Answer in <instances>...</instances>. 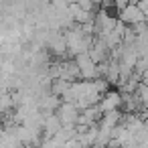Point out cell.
Listing matches in <instances>:
<instances>
[{"label": "cell", "mask_w": 148, "mask_h": 148, "mask_svg": "<svg viewBox=\"0 0 148 148\" xmlns=\"http://www.w3.org/2000/svg\"><path fill=\"white\" fill-rule=\"evenodd\" d=\"M146 14L140 10L138 4H128L126 8H122L118 12V21L124 23L126 27H134V25H140V23H146Z\"/></svg>", "instance_id": "6da1fadb"}, {"label": "cell", "mask_w": 148, "mask_h": 148, "mask_svg": "<svg viewBox=\"0 0 148 148\" xmlns=\"http://www.w3.org/2000/svg\"><path fill=\"white\" fill-rule=\"evenodd\" d=\"M57 114V118L61 120V124H63V128H75L77 126V122H79V116H81V112H79V108L75 106V103H61V108L55 112Z\"/></svg>", "instance_id": "7a4b0ae2"}, {"label": "cell", "mask_w": 148, "mask_h": 148, "mask_svg": "<svg viewBox=\"0 0 148 148\" xmlns=\"http://www.w3.org/2000/svg\"><path fill=\"white\" fill-rule=\"evenodd\" d=\"M122 103H124V97H122V93H120L118 89H112V91H108V93L101 97V101H99V108H101V112L106 114V112L120 110V108H122Z\"/></svg>", "instance_id": "3957f363"}, {"label": "cell", "mask_w": 148, "mask_h": 148, "mask_svg": "<svg viewBox=\"0 0 148 148\" xmlns=\"http://www.w3.org/2000/svg\"><path fill=\"white\" fill-rule=\"evenodd\" d=\"M89 57L95 61V65H99V63H103V61L110 59V49L106 47V43L101 39H97V37L93 39V45L89 49Z\"/></svg>", "instance_id": "277c9868"}, {"label": "cell", "mask_w": 148, "mask_h": 148, "mask_svg": "<svg viewBox=\"0 0 148 148\" xmlns=\"http://www.w3.org/2000/svg\"><path fill=\"white\" fill-rule=\"evenodd\" d=\"M63 130L61 120L57 118V114H45V122H43V132H45V140L57 136Z\"/></svg>", "instance_id": "5b68a950"}, {"label": "cell", "mask_w": 148, "mask_h": 148, "mask_svg": "<svg viewBox=\"0 0 148 148\" xmlns=\"http://www.w3.org/2000/svg\"><path fill=\"white\" fill-rule=\"evenodd\" d=\"M12 110H16V108H14V103H12V95H10V91H8L6 95H0V118L6 116V114L12 112Z\"/></svg>", "instance_id": "8992f818"}]
</instances>
